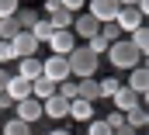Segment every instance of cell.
I'll return each instance as SVG.
<instances>
[{
  "mask_svg": "<svg viewBox=\"0 0 149 135\" xmlns=\"http://www.w3.org/2000/svg\"><path fill=\"white\" fill-rule=\"evenodd\" d=\"M108 59H111L114 69H132V66L142 63V52L128 38H114V42H108Z\"/></svg>",
  "mask_w": 149,
  "mask_h": 135,
  "instance_id": "cell-1",
  "label": "cell"
},
{
  "mask_svg": "<svg viewBox=\"0 0 149 135\" xmlns=\"http://www.w3.org/2000/svg\"><path fill=\"white\" fill-rule=\"evenodd\" d=\"M66 63H70V73H73V76H94V73H97V63H101V56H97V52H90V49H87V45H83V49H70V52H66Z\"/></svg>",
  "mask_w": 149,
  "mask_h": 135,
  "instance_id": "cell-2",
  "label": "cell"
},
{
  "mask_svg": "<svg viewBox=\"0 0 149 135\" xmlns=\"http://www.w3.org/2000/svg\"><path fill=\"white\" fill-rule=\"evenodd\" d=\"M42 76H49V80H66V76H73L70 73V63H66V56H59V52H52L49 59H42Z\"/></svg>",
  "mask_w": 149,
  "mask_h": 135,
  "instance_id": "cell-3",
  "label": "cell"
},
{
  "mask_svg": "<svg viewBox=\"0 0 149 135\" xmlns=\"http://www.w3.org/2000/svg\"><path fill=\"white\" fill-rule=\"evenodd\" d=\"M38 45H42V42H38L28 28H17V35L10 38V49H14V56H17V59H21V56H35Z\"/></svg>",
  "mask_w": 149,
  "mask_h": 135,
  "instance_id": "cell-4",
  "label": "cell"
},
{
  "mask_svg": "<svg viewBox=\"0 0 149 135\" xmlns=\"http://www.w3.org/2000/svg\"><path fill=\"white\" fill-rule=\"evenodd\" d=\"M14 111H17V118H24L28 125H35L38 118H45V114H42V101H38L35 94H28V97L14 101Z\"/></svg>",
  "mask_w": 149,
  "mask_h": 135,
  "instance_id": "cell-5",
  "label": "cell"
},
{
  "mask_svg": "<svg viewBox=\"0 0 149 135\" xmlns=\"http://www.w3.org/2000/svg\"><path fill=\"white\" fill-rule=\"evenodd\" d=\"M52 52H59V56H66L70 49L76 45V38H73V31L70 28H52V35H49V42H45Z\"/></svg>",
  "mask_w": 149,
  "mask_h": 135,
  "instance_id": "cell-6",
  "label": "cell"
},
{
  "mask_svg": "<svg viewBox=\"0 0 149 135\" xmlns=\"http://www.w3.org/2000/svg\"><path fill=\"white\" fill-rule=\"evenodd\" d=\"M66 111H70V101H66L59 90L42 101V114H45V118H66Z\"/></svg>",
  "mask_w": 149,
  "mask_h": 135,
  "instance_id": "cell-7",
  "label": "cell"
},
{
  "mask_svg": "<svg viewBox=\"0 0 149 135\" xmlns=\"http://www.w3.org/2000/svg\"><path fill=\"white\" fill-rule=\"evenodd\" d=\"M114 24H118L121 31H132V28H139V24H142V14H139L132 3H121V7H118V14H114Z\"/></svg>",
  "mask_w": 149,
  "mask_h": 135,
  "instance_id": "cell-8",
  "label": "cell"
},
{
  "mask_svg": "<svg viewBox=\"0 0 149 135\" xmlns=\"http://www.w3.org/2000/svg\"><path fill=\"white\" fill-rule=\"evenodd\" d=\"M3 94H7L10 101H21V97H28V94H31V80L17 73V76H10V80H7V87H3Z\"/></svg>",
  "mask_w": 149,
  "mask_h": 135,
  "instance_id": "cell-9",
  "label": "cell"
},
{
  "mask_svg": "<svg viewBox=\"0 0 149 135\" xmlns=\"http://www.w3.org/2000/svg\"><path fill=\"white\" fill-rule=\"evenodd\" d=\"M73 28H76V35L80 38H94V35L101 31V21L87 10V14H80V17H73Z\"/></svg>",
  "mask_w": 149,
  "mask_h": 135,
  "instance_id": "cell-10",
  "label": "cell"
},
{
  "mask_svg": "<svg viewBox=\"0 0 149 135\" xmlns=\"http://www.w3.org/2000/svg\"><path fill=\"white\" fill-rule=\"evenodd\" d=\"M66 114H70L73 121H90V118H94V101H87V97H73Z\"/></svg>",
  "mask_w": 149,
  "mask_h": 135,
  "instance_id": "cell-11",
  "label": "cell"
},
{
  "mask_svg": "<svg viewBox=\"0 0 149 135\" xmlns=\"http://www.w3.org/2000/svg\"><path fill=\"white\" fill-rule=\"evenodd\" d=\"M118 0H90V14L97 17V21H114V14H118Z\"/></svg>",
  "mask_w": 149,
  "mask_h": 135,
  "instance_id": "cell-12",
  "label": "cell"
},
{
  "mask_svg": "<svg viewBox=\"0 0 149 135\" xmlns=\"http://www.w3.org/2000/svg\"><path fill=\"white\" fill-rule=\"evenodd\" d=\"M111 101H114V107H118V111H128L132 104H139V94H135V90H132L128 83H125V87L118 83V90L111 94Z\"/></svg>",
  "mask_w": 149,
  "mask_h": 135,
  "instance_id": "cell-13",
  "label": "cell"
},
{
  "mask_svg": "<svg viewBox=\"0 0 149 135\" xmlns=\"http://www.w3.org/2000/svg\"><path fill=\"white\" fill-rule=\"evenodd\" d=\"M128 87H132V90H135L139 97H146V90H149V69H146V66H132Z\"/></svg>",
  "mask_w": 149,
  "mask_h": 135,
  "instance_id": "cell-14",
  "label": "cell"
},
{
  "mask_svg": "<svg viewBox=\"0 0 149 135\" xmlns=\"http://www.w3.org/2000/svg\"><path fill=\"white\" fill-rule=\"evenodd\" d=\"M76 97H87V101H101L97 80H90V76H76Z\"/></svg>",
  "mask_w": 149,
  "mask_h": 135,
  "instance_id": "cell-15",
  "label": "cell"
},
{
  "mask_svg": "<svg viewBox=\"0 0 149 135\" xmlns=\"http://www.w3.org/2000/svg\"><path fill=\"white\" fill-rule=\"evenodd\" d=\"M125 121H128V125H132L135 132H139V128H146V125H149V114H146V107H142V104H132V107L125 111Z\"/></svg>",
  "mask_w": 149,
  "mask_h": 135,
  "instance_id": "cell-16",
  "label": "cell"
},
{
  "mask_svg": "<svg viewBox=\"0 0 149 135\" xmlns=\"http://www.w3.org/2000/svg\"><path fill=\"white\" fill-rule=\"evenodd\" d=\"M56 87H59V83L49 80V76H35V80H31V94H35L38 101H45L49 94H56Z\"/></svg>",
  "mask_w": 149,
  "mask_h": 135,
  "instance_id": "cell-17",
  "label": "cell"
},
{
  "mask_svg": "<svg viewBox=\"0 0 149 135\" xmlns=\"http://www.w3.org/2000/svg\"><path fill=\"white\" fill-rule=\"evenodd\" d=\"M128 35H132L128 42H132V45L142 52V59H146V52H149V28H146V24H139V28H132Z\"/></svg>",
  "mask_w": 149,
  "mask_h": 135,
  "instance_id": "cell-18",
  "label": "cell"
},
{
  "mask_svg": "<svg viewBox=\"0 0 149 135\" xmlns=\"http://www.w3.org/2000/svg\"><path fill=\"white\" fill-rule=\"evenodd\" d=\"M21 76H28V80L42 76V59L38 56H21Z\"/></svg>",
  "mask_w": 149,
  "mask_h": 135,
  "instance_id": "cell-19",
  "label": "cell"
},
{
  "mask_svg": "<svg viewBox=\"0 0 149 135\" xmlns=\"http://www.w3.org/2000/svg\"><path fill=\"white\" fill-rule=\"evenodd\" d=\"M49 21H52V28H70V24H73V10H66V7L59 3V7L49 14Z\"/></svg>",
  "mask_w": 149,
  "mask_h": 135,
  "instance_id": "cell-20",
  "label": "cell"
},
{
  "mask_svg": "<svg viewBox=\"0 0 149 135\" xmlns=\"http://www.w3.org/2000/svg\"><path fill=\"white\" fill-rule=\"evenodd\" d=\"M14 35H17V17H14V14L0 17V38H7V42H10Z\"/></svg>",
  "mask_w": 149,
  "mask_h": 135,
  "instance_id": "cell-21",
  "label": "cell"
},
{
  "mask_svg": "<svg viewBox=\"0 0 149 135\" xmlns=\"http://www.w3.org/2000/svg\"><path fill=\"white\" fill-rule=\"evenodd\" d=\"M31 35H35L38 42H49V35H52V21H42V17H38L35 24H31Z\"/></svg>",
  "mask_w": 149,
  "mask_h": 135,
  "instance_id": "cell-22",
  "label": "cell"
},
{
  "mask_svg": "<svg viewBox=\"0 0 149 135\" xmlns=\"http://www.w3.org/2000/svg\"><path fill=\"white\" fill-rule=\"evenodd\" d=\"M14 17H17V28H28V31H31V24L38 21V14H35V10H21V7L14 10Z\"/></svg>",
  "mask_w": 149,
  "mask_h": 135,
  "instance_id": "cell-23",
  "label": "cell"
},
{
  "mask_svg": "<svg viewBox=\"0 0 149 135\" xmlns=\"http://www.w3.org/2000/svg\"><path fill=\"white\" fill-rule=\"evenodd\" d=\"M28 128H31V125H28L24 118H14V121H7V125H3V132H7V135H24Z\"/></svg>",
  "mask_w": 149,
  "mask_h": 135,
  "instance_id": "cell-24",
  "label": "cell"
},
{
  "mask_svg": "<svg viewBox=\"0 0 149 135\" xmlns=\"http://www.w3.org/2000/svg\"><path fill=\"white\" fill-rule=\"evenodd\" d=\"M87 49H90V52H97V56H101V52H108V38H104V35L97 31V35H94V38H87Z\"/></svg>",
  "mask_w": 149,
  "mask_h": 135,
  "instance_id": "cell-25",
  "label": "cell"
},
{
  "mask_svg": "<svg viewBox=\"0 0 149 135\" xmlns=\"http://www.w3.org/2000/svg\"><path fill=\"white\" fill-rule=\"evenodd\" d=\"M83 125H87L90 135H111V125H108V121H94V118H90V121H83Z\"/></svg>",
  "mask_w": 149,
  "mask_h": 135,
  "instance_id": "cell-26",
  "label": "cell"
},
{
  "mask_svg": "<svg viewBox=\"0 0 149 135\" xmlns=\"http://www.w3.org/2000/svg\"><path fill=\"white\" fill-rule=\"evenodd\" d=\"M97 90H101V97L111 101V94L118 90V80H114V76H111V80H97Z\"/></svg>",
  "mask_w": 149,
  "mask_h": 135,
  "instance_id": "cell-27",
  "label": "cell"
},
{
  "mask_svg": "<svg viewBox=\"0 0 149 135\" xmlns=\"http://www.w3.org/2000/svg\"><path fill=\"white\" fill-rule=\"evenodd\" d=\"M101 35H104V38H108V42H114V38H118V35H121V28H118V24H114V21H101Z\"/></svg>",
  "mask_w": 149,
  "mask_h": 135,
  "instance_id": "cell-28",
  "label": "cell"
},
{
  "mask_svg": "<svg viewBox=\"0 0 149 135\" xmlns=\"http://www.w3.org/2000/svg\"><path fill=\"white\" fill-rule=\"evenodd\" d=\"M10 59H17V56H14L10 42H7V38H0V63H10Z\"/></svg>",
  "mask_w": 149,
  "mask_h": 135,
  "instance_id": "cell-29",
  "label": "cell"
},
{
  "mask_svg": "<svg viewBox=\"0 0 149 135\" xmlns=\"http://www.w3.org/2000/svg\"><path fill=\"white\" fill-rule=\"evenodd\" d=\"M21 7V0H0V17H7V14H14Z\"/></svg>",
  "mask_w": 149,
  "mask_h": 135,
  "instance_id": "cell-30",
  "label": "cell"
},
{
  "mask_svg": "<svg viewBox=\"0 0 149 135\" xmlns=\"http://www.w3.org/2000/svg\"><path fill=\"white\" fill-rule=\"evenodd\" d=\"M59 3H63V7H66V10H83V7H87V0H59Z\"/></svg>",
  "mask_w": 149,
  "mask_h": 135,
  "instance_id": "cell-31",
  "label": "cell"
},
{
  "mask_svg": "<svg viewBox=\"0 0 149 135\" xmlns=\"http://www.w3.org/2000/svg\"><path fill=\"white\" fill-rule=\"evenodd\" d=\"M121 121H125V111H111V118H108V125H111V132L118 128V125H121Z\"/></svg>",
  "mask_w": 149,
  "mask_h": 135,
  "instance_id": "cell-32",
  "label": "cell"
},
{
  "mask_svg": "<svg viewBox=\"0 0 149 135\" xmlns=\"http://www.w3.org/2000/svg\"><path fill=\"white\" fill-rule=\"evenodd\" d=\"M132 7H135V10H139V14H142V17H146V14H149V0H135V3H132Z\"/></svg>",
  "mask_w": 149,
  "mask_h": 135,
  "instance_id": "cell-33",
  "label": "cell"
},
{
  "mask_svg": "<svg viewBox=\"0 0 149 135\" xmlns=\"http://www.w3.org/2000/svg\"><path fill=\"white\" fill-rule=\"evenodd\" d=\"M7 80H10V73L3 69V63H0V94H3V87H7Z\"/></svg>",
  "mask_w": 149,
  "mask_h": 135,
  "instance_id": "cell-34",
  "label": "cell"
},
{
  "mask_svg": "<svg viewBox=\"0 0 149 135\" xmlns=\"http://www.w3.org/2000/svg\"><path fill=\"white\" fill-rule=\"evenodd\" d=\"M0 107H14V101H10L7 94H0Z\"/></svg>",
  "mask_w": 149,
  "mask_h": 135,
  "instance_id": "cell-35",
  "label": "cell"
},
{
  "mask_svg": "<svg viewBox=\"0 0 149 135\" xmlns=\"http://www.w3.org/2000/svg\"><path fill=\"white\" fill-rule=\"evenodd\" d=\"M118 3H135V0H118Z\"/></svg>",
  "mask_w": 149,
  "mask_h": 135,
  "instance_id": "cell-36",
  "label": "cell"
}]
</instances>
